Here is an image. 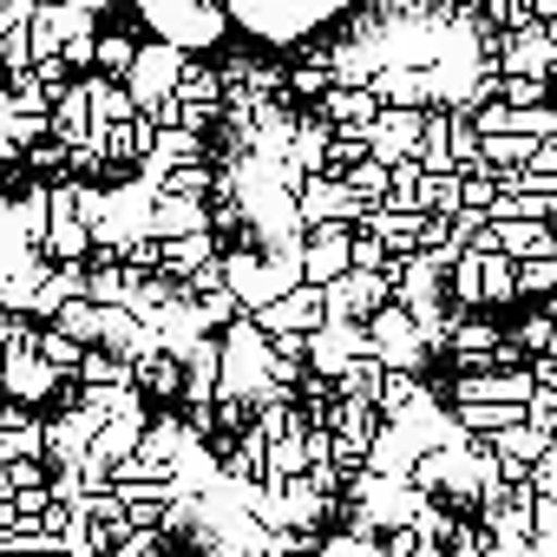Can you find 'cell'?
<instances>
[{
  "mask_svg": "<svg viewBox=\"0 0 557 557\" xmlns=\"http://www.w3.org/2000/svg\"><path fill=\"white\" fill-rule=\"evenodd\" d=\"M348 0H145V14L177 40H216L223 27L256 40H296L322 21H335Z\"/></svg>",
  "mask_w": 557,
  "mask_h": 557,
  "instance_id": "6da1fadb",
  "label": "cell"
}]
</instances>
